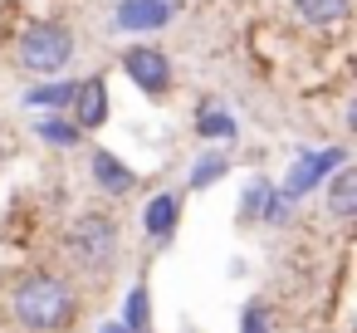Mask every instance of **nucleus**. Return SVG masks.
I'll return each instance as SVG.
<instances>
[{"mask_svg":"<svg viewBox=\"0 0 357 333\" xmlns=\"http://www.w3.org/2000/svg\"><path fill=\"white\" fill-rule=\"evenodd\" d=\"M196 133H201V138H211V142H230V138L240 133V123H235L225 108L206 103V108H196Z\"/></svg>","mask_w":357,"mask_h":333,"instance_id":"15","label":"nucleus"},{"mask_svg":"<svg viewBox=\"0 0 357 333\" xmlns=\"http://www.w3.org/2000/svg\"><path fill=\"white\" fill-rule=\"evenodd\" d=\"M176 196L172 191H157L152 201H147V211H142V230L152 235V240H172V230H176Z\"/></svg>","mask_w":357,"mask_h":333,"instance_id":"11","label":"nucleus"},{"mask_svg":"<svg viewBox=\"0 0 357 333\" xmlns=\"http://www.w3.org/2000/svg\"><path fill=\"white\" fill-rule=\"evenodd\" d=\"M172 15H176L172 0H118V6H113V30L152 35V30H167Z\"/></svg>","mask_w":357,"mask_h":333,"instance_id":"6","label":"nucleus"},{"mask_svg":"<svg viewBox=\"0 0 357 333\" xmlns=\"http://www.w3.org/2000/svg\"><path fill=\"white\" fill-rule=\"evenodd\" d=\"M89 167H93V182H98V191H108V196H128V191L137 186V172H132L123 157H113L108 147H98Z\"/></svg>","mask_w":357,"mask_h":333,"instance_id":"9","label":"nucleus"},{"mask_svg":"<svg viewBox=\"0 0 357 333\" xmlns=\"http://www.w3.org/2000/svg\"><path fill=\"white\" fill-rule=\"evenodd\" d=\"M123 74H128L147 98H162V94L172 89V59H167L162 50H152V45L123 50Z\"/></svg>","mask_w":357,"mask_h":333,"instance_id":"5","label":"nucleus"},{"mask_svg":"<svg viewBox=\"0 0 357 333\" xmlns=\"http://www.w3.org/2000/svg\"><path fill=\"white\" fill-rule=\"evenodd\" d=\"M74 313V289L54 274H30L20 289H15V318L35 333H54L64 328Z\"/></svg>","mask_w":357,"mask_h":333,"instance_id":"1","label":"nucleus"},{"mask_svg":"<svg viewBox=\"0 0 357 333\" xmlns=\"http://www.w3.org/2000/svg\"><path fill=\"white\" fill-rule=\"evenodd\" d=\"M347 6H352V0H294L298 20H303V25H318V30L342 25V20H347Z\"/></svg>","mask_w":357,"mask_h":333,"instance_id":"13","label":"nucleus"},{"mask_svg":"<svg viewBox=\"0 0 357 333\" xmlns=\"http://www.w3.org/2000/svg\"><path fill=\"white\" fill-rule=\"evenodd\" d=\"M64 250H69L74 265L103 269V265L118 255V225H113V216H103V211H79V216L69 221V230H64Z\"/></svg>","mask_w":357,"mask_h":333,"instance_id":"3","label":"nucleus"},{"mask_svg":"<svg viewBox=\"0 0 357 333\" xmlns=\"http://www.w3.org/2000/svg\"><path fill=\"white\" fill-rule=\"evenodd\" d=\"M15 59H20V69H30L40 79L64 74V64H74V35H69V25H59V20L25 25V35L15 45Z\"/></svg>","mask_w":357,"mask_h":333,"instance_id":"2","label":"nucleus"},{"mask_svg":"<svg viewBox=\"0 0 357 333\" xmlns=\"http://www.w3.org/2000/svg\"><path fill=\"white\" fill-rule=\"evenodd\" d=\"M103 333H132V328H123V323H108V328H103Z\"/></svg>","mask_w":357,"mask_h":333,"instance_id":"19","label":"nucleus"},{"mask_svg":"<svg viewBox=\"0 0 357 333\" xmlns=\"http://www.w3.org/2000/svg\"><path fill=\"white\" fill-rule=\"evenodd\" d=\"M35 138L50 142V147H79L84 133L74 128V118H59V113H40L35 118Z\"/></svg>","mask_w":357,"mask_h":333,"instance_id":"14","label":"nucleus"},{"mask_svg":"<svg viewBox=\"0 0 357 333\" xmlns=\"http://www.w3.org/2000/svg\"><path fill=\"white\" fill-rule=\"evenodd\" d=\"M342 162H347V152H342V147H323V152H313V147H308V152H298V157H294V167H289V172H284V182H279V196H284V201L308 196V191H313L318 182H328V172H333V167H342Z\"/></svg>","mask_w":357,"mask_h":333,"instance_id":"4","label":"nucleus"},{"mask_svg":"<svg viewBox=\"0 0 357 333\" xmlns=\"http://www.w3.org/2000/svg\"><path fill=\"white\" fill-rule=\"evenodd\" d=\"M328 211H333L337 221H352V216H357V172H352L347 162L328 172Z\"/></svg>","mask_w":357,"mask_h":333,"instance_id":"10","label":"nucleus"},{"mask_svg":"<svg viewBox=\"0 0 357 333\" xmlns=\"http://www.w3.org/2000/svg\"><path fill=\"white\" fill-rule=\"evenodd\" d=\"M245 333H269V318H264V309H259V304H250V309H245Z\"/></svg>","mask_w":357,"mask_h":333,"instance_id":"18","label":"nucleus"},{"mask_svg":"<svg viewBox=\"0 0 357 333\" xmlns=\"http://www.w3.org/2000/svg\"><path fill=\"white\" fill-rule=\"evenodd\" d=\"M74 128L79 133H93V128H103L108 123V84L93 74V79H84V84H74Z\"/></svg>","mask_w":357,"mask_h":333,"instance_id":"8","label":"nucleus"},{"mask_svg":"<svg viewBox=\"0 0 357 333\" xmlns=\"http://www.w3.org/2000/svg\"><path fill=\"white\" fill-rule=\"evenodd\" d=\"M69 103H74V79H50L25 94V108H35V113H59Z\"/></svg>","mask_w":357,"mask_h":333,"instance_id":"12","label":"nucleus"},{"mask_svg":"<svg viewBox=\"0 0 357 333\" xmlns=\"http://www.w3.org/2000/svg\"><path fill=\"white\" fill-rule=\"evenodd\" d=\"M240 221H264V225H279V221H289V201L279 196V186L274 182H264V177H255L250 186H245V196H240Z\"/></svg>","mask_w":357,"mask_h":333,"instance_id":"7","label":"nucleus"},{"mask_svg":"<svg viewBox=\"0 0 357 333\" xmlns=\"http://www.w3.org/2000/svg\"><path fill=\"white\" fill-rule=\"evenodd\" d=\"M123 328H132V333L147 328V289H142V284H132V294H128V318H123Z\"/></svg>","mask_w":357,"mask_h":333,"instance_id":"17","label":"nucleus"},{"mask_svg":"<svg viewBox=\"0 0 357 333\" xmlns=\"http://www.w3.org/2000/svg\"><path fill=\"white\" fill-rule=\"evenodd\" d=\"M225 172H230V157H225V152H206V157H196V167H191V186L206 191V186H215Z\"/></svg>","mask_w":357,"mask_h":333,"instance_id":"16","label":"nucleus"}]
</instances>
